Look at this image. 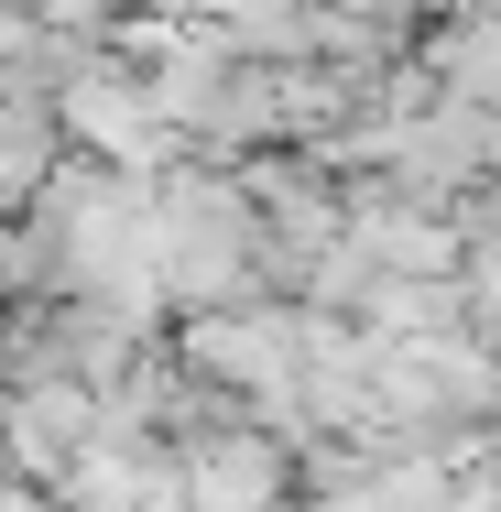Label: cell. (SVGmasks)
Wrapping results in <instances>:
<instances>
[{
    "label": "cell",
    "mask_w": 501,
    "mask_h": 512,
    "mask_svg": "<svg viewBox=\"0 0 501 512\" xmlns=\"http://www.w3.org/2000/svg\"><path fill=\"white\" fill-rule=\"evenodd\" d=\"M414 66H425V88L447 109L501 120V0H458L447 22H425L414 33Z\"/></svg>",
    "instance_id": "6da1fadb"
}]
</instances>
